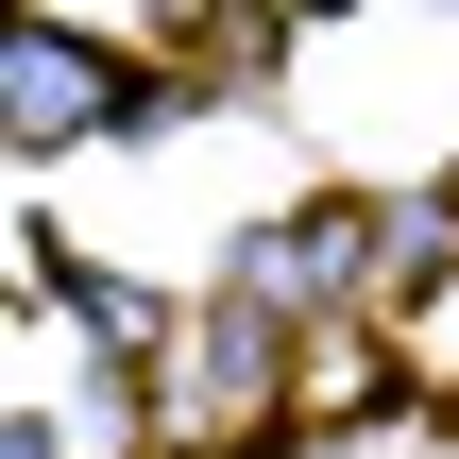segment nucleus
<instances>
[{
  "label": "nucleus",
  "instance_id": "1",
  "mask_svg": "<svg viewBox=\"0 0 459 459\" xmlns=\"http://www.w3.org/2000/svg\"><path fill=\"white\" fill-rule=\"evenodd\" d=\"M273 409H290V307L204 290L187 341H170V375H153V426H170L187 459H221V443H273Z\"/></svg>",
  "mask_w": 459,
  "mask_h": 459
},
{
  "label": "nucleus",
  "instance_id": "2",
  "mask_svg": "<svg viewBox=\"0 0 459 459\" xmlns=\"http://www.w3.org/2000/svg\"><path fill=\"white\" fill-rule=\"evenodd\" d=\"M136 102H153V85H136L102 34H68L51 0L0 17V136H17V153H85V136H119Z\"/></svg>",
  "mask_w": 459,
  "mask_h": 459
}]
</instances>
